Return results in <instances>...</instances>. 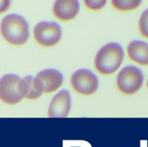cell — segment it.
<instances>
[{
    "label": "cell",
    "mask_w": 148,
    "mask_h": 147,
    "mask_svg": "<svg viewBox=\"0 0 148 147\" xmlns=\"http://www.w3.org/2000/svg\"><path fill=\"white\" fill-rule=\"evenodd\" d=\"M1 33L10 44L22 46L29 37V27L24 17L17 14H10L1 20Z\"/></svg>",
    "instance_id": "cell-1"
},
{
    "label": "cell",
    "mask_w": 148,
    "mask_h": 147,
    "mask_svg": "<svg viewBox=\"0 0 148 147\" xmlns=\"http://www.w3.org/2000/svg\"><path fill=\"white\" fill-rule=\"evenodd\" d=\"M123 59L122 47L119 43H110L98 50L95 58V66L102 74H111L119 68Z\"/></svg>",
    "instance_id": "cell-2"
},
{
    "label": "cell",
    "mask_w": 148,
    "mask_h": 147,
    "mask_svg": "<svg viewBox=\"0 0 148 147\" xmlns=\"http://www.w3.org/2000/svg\"><path fill=\"white\" fill-rule=\"evenodd\" d=\"M143 79V74L139 68L127 66L123 68L117 76V86L121 93L132 95L141 88Z\"/></svg>",
    "instance_id": "cell-3"
},
{
    "label": "cell",
    "mask_w": 148,
    "mask_h": 147,
    "mask_svg": "<svg viewBox=\"0 0 148 147\" xmlns=\"http://www.w3.org/2000/svg\"><path fill=\"white\" fill-rule=\"evenodd\" d=\"M33 34L38 43L46 47H51L59 42L62 37V29L55 22L43 21L35 26Z\"/></svg>",
    "instance_id": "cell-4"
},
{
    "label": "cell",
    "mask_w": 148,
    "mask_h": 147,
    "mask_svg": "<svg viewBox=\"0 0 148 147\" xmlns=\"http://www.w3.org/2000/svg\"><path fill=\"white\" fill-rule=\"evenodd\" d=\"M21 79L20 76L13 74H7L1 78L0 97L4 103L14 105L23 99L20 92Z\"/></svg>",
    "instance_id": "cell-5"
},
{
    "label": "cell",
    "mask_w": 148,
    "mask_h": 147,
    "mask_svg": "<svg viewBox=\"0 0 148 147\" xmlns=\"http://www.w3.org/2000/svg\"><path fill=\"white\" fill-rule=\"evenodd\" d=\"M71 84L77 93L82 95H90L96 92L98 86L97 76L88 69H79L73 73Z\"/></svg>",
    "instance_id": "cell-6"
},
{
    "label": "cell",
    "mask_w": 148,
    "mask_h": 147,
    "mask_svg": "<svg viewBox=\"0 0 148 147\" xmlns=\"http://www.w3.org/2000/svg\"><path fill=\"white\" fill-rule=\"evenodd\" d=\"M63 82V75L59 71L48 69L40 71L36 77L34 84L41 93H51L57 90Z\"/></svg>",
    "instance_id": "cell-7"
},
{
    "label": "cell",
    "mask_w": 148,
    "mask_h": 147,
    "mask_svg": "<svg viewBox=\"0 0 148 147\" xmlns=\"http://www.w3.org/2000/svg\"><path fill=\"white\" fill-rule=\"evenodd\" d=\"M71 108V96L67 90L62 89L53 97L48 110L50 118H65Z\"/></svg>",
    "instance_id": "cell-8"
},
{
    "label": "cell",
    "mask_w": 148,
    "mask_h": 147,
    "mask_svg": "<svg viewBox=\"0 0 148 147\" xmlns=\"http://www.w3.org/2000/svg\"><path fill=\"white\" fill-rule=\"evenodd\" d=\"M79 10L78 0H56L53 6L55 17L62 21H69L75 18Z\"/></svg>",
    "instance_id": "cell-9"
},
{
    "label": "cell",
    "mask_w": 148,
    "mask_h": 147,
    "mask_svg": "<svg viewBox=\"0 0 148 147\" xmlns=\"http://www.w3.org/2000/svg\"><path fill=\"white\" fill-rule=\"evenodd\" d=\"M127 53L132 61L143 66L148 65V43L142 40H133L127 47Z\"/></svg>",
    "instance_id": "cell-10"
},
{
    "label": "cell",
    "mask_w": 148,
    "mask_h": 147,
    "mask_svg": "<svg viewBox=\"0 0 148 147\" xmlns=\"http://www.w3.org/2000/svg\"><path fill=\"white\" fill-rule=\"evenodd\" d=\"M20 92L23 97L28 99H36L41 96L42 93L36 89L34 84V78L27 76L21 79Z\"/></svg>",
    "instance_id": "cell-11"
},
{
    "label": "cell",
    "mask_w": 148,
    "mask_h": 147,
    "mask_svg": "<svg viewBox=\"0 0 148 147\" xmlns=\"http://www.w3.org/2000/svg\"><path fill=\"white\" fill-rule=\"evenodd\" d=\"M114 8L119 11H131L141 4L142 0H111Z\"/></svg>",
    "instance_id": "cell-12"
},
{
    "label": "cell",
    "mask_w": 148,
    "mask_h": 147,
    "mask_svg": "<svg viewBox=\"0 0 148 147\" xmlns=\"http://www.w3.org/2000/svg\"><path fill=\"white\" fill-rule=\"evenodd\" d=\"M139 27L142 35L148 39V9L143 12L140 17Z\"/></svg>",
    "instance_id": "cell-13"
},
{
    "label": "cell",
    "mask_w": 148,
    "mask_h": 147,
    "mask_svg": "<svg viewBox=\"0 0 148 147\" xmlns=\"http://www.w3.org/2000/svg\"><path fill=\"white\" fill-rule=\"evenodd\" d=\"M106 1L107 0H84V3L87 8L94 11L102 9L106 4Z\"/></svg>",
    "instance_id": "cell-14"
},
{
    "label": "cell",
    "mask_w": 148,
    "mask_h": 147,
    "mask_svg": "<svg viewBox=\"0 0 148 147\" xmlns=\"http://www.w3.org/2000/svg\"><path fill=\"white\" fill-rule=\"evenodd\" d=\"M10 5V0H1V13H4L9 9Z\"/></svg>",
    "instance_id": "cell-15"
},
{
    "label": "cell",
    "mask_w": 148,
    "mask_h": 147,
    "mask_svg": "<svg viewBox=\"0 0 148 147\" xmlns=\"http://www.w3.org/2000/svg\"><path fill=\"white\" fill-rule=\"evenodd\" d=\"M147 88H148V79H147Z\"/></svg>",
    "instance_id": "cell-16"
}]
</instances>
